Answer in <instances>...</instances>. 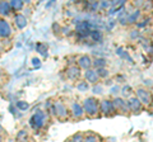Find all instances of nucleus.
I'll return each mask as SVG.
<instances>
[{"instance_id":"23","label":"nucleus","mask_w":153,"mask_h":142,"mask_svg":"<svg viewBox=\"0 0 153 142\" xmlns=\"http://www.w3.org/2000/svg\"><path fill=\"white\" fill-rule=\"evenodd\" d=\"M69 141L70 142H84V136L82 133H75L71 136V138Z\"/></svg>"},{"instance_id":"1","label":"nucleus","mask_w":153,"mask_h":142,"mask_svg":"<svg viewBox=\"0 0 153 142\" xmlns=\"http://www.w3.org/2000/svg\"><path fill=\"white\" fill-rule=\"evenodd\" d=\"M82 107L84 109V113H87L88 117L93 118L100 113V102L93 97H89V98L85 99V100L83 102Z\"/></svg>"},{"instance_id":"39","label":"nucleus","mask_w":153,"mask_h":142,"mask_svg":"<svg viewBox=\"0 0 153 142\" xmlns=\"http://www.w3.org/2000/svg\"><path fill=\"white\" fill-rule=\"evenodd\" d=\"M68 142H70V141H68Z\"/></svg>"},{"instance_id":"22","label":"nucleus","mask_w":153,"mask_h":142,"mask_svg":"<svg viewBox=\"0 0 153 142\" xmlns=\"http://www.w3.org/2000/svg\"><path fill=\"white\" fill-rule=\"evenodd\" d=\"M96 71H97V75H98V78H107L108 76V70L106 67H101V69H94Z\"/></svg>"},{"instance_id":"9","label":"nucleus","mask_w":153,"mask_h":142,"mask_svg":"<svg viewBox=\"0 0 153 142\" xmlns=\"http://www.w3.org/2000/svg\"><path fill=\"white\" fill-rule=\"evenodd\" d=\"M78 67L84 69V70L92 69V60H91V57L88 55H82L78 59Z\"/></svg>"},{"instance_id":"36","label":"nucleus","mask_w":153,"mask_h":142,"mask_svg":"<svg viewBox=\"0 0 153 142\" xmlns=\"http://www.w3.org/2000/svg\"><path fill=\"white\" fill-rule=\"evenodd\" d=\"M3 130V127H1V124H0V131H1Z\"/></svg>"},{"instance_id":"27","label":"nucleus","mask_w":153,"mask_h":142,"mask_svg":"<svg viewBox=\"0 0 153 142\" xmlns=\"http://www.w3.org/2000/svg\"><path fill=\"white\" fill-rule=\"evenodd\" d=\"M121 93H123L124 97H129V95L131 94V86H129V85H125V86H123Z\"/></svg>"},{"instance_id":"12","label":"nucleus","mask_w":153,"mask_h":142,"mask_svg":"<svg viewBox=\"0 0 153 142\" xmlns=\"http://www.w3.org/2000/svg\"><path fill=\"white\" fill-rule=\"evenodd\" d=\"M14 23H16L17 28H19V29H23V28L27 27V17L25 15V14H16L14 15Z\"/></svg>"},{"instance_id":"28","label":"nucleus","mask_w":153,"mask_h":142,"mask_svg":"<svg viewBox=\"0 0 153 142\" xmlns=\"http://www.w3.org/2000/svg\"><path fill=\"white\" fill-rule=\"evenodd\" d=\"M84 142H98V137L94 135H88L87 137H84Z\"/></svg>"},{"instance_id":"3","label":"nucleus","mask_w":153,"mask_h":142,"mask_svg":"<svg viewBox=\"0 0 153 142\" xmlns=\"http://www.w3.org/2000/svg\"><path fill=\"white\" fill-rule=\"evenodd\" d=\"M135 97L138 98L143 105H152V93L146 88H138L135 91Z\"/></svg>"},{"instance_id":"10","label":"nucleus","mask_w":153,"mask_h":142,"mask_svg":"<svg viewBox=\"0 0 153 142\" xmlns=\"http://www.w3.org/2000/svg\"><path fill=\"white\" fill-rule=\"evenodd\" d=\"M84 78L85 80H87L88 83H92V84H97L98 83V75H97V71H96L94 69H88V70H85V72H84Z\"/></svg>"},{"instance_id":"6","label":"nucleus","mask_w":153,"mask_h":142,"mask_svg":"<svg viewBox=\"0 0 153 142\" xmlns=\"http://www.w3.org/2000/svg\"><path fill=\"white\" fill-rule=\"evenodd\" d=\"M100 113H102L103 116H112L115 113V108H114V104L111 100H105L100 102Z\"/></svg>"},{"instance_id":"25","label":"nucleus","mask_w":153,"mask_h":142,"mask_svg":"<svg viewBox=\"0 0 153 142\" xmlns=\"http://www.w3.org/2000/svg\"><path fill=\"white\" fill-rule=\"evenodd\" d=\"M88 83L87 81H82V83H79L78 85H76V89H78L79 91H87L88 90Z\"/></svg>"},{"instance_id":"29","label":"nucleus","mask_w":153,"mask_h":142,"mask_svg":"<svg viewBox=\"0 0 153 142\" xmlns=\"http://www.w3.org/2000/svg\"><path fill=\"white\" fill-rule=\"evenodd\" d=\"M93 93L94 94H102V91H103V88L101 86V85H98V84H96L94 86H93Z\"/></svg>"},{"instance_id":"24","label":"nucleus","mask_w":153,"mask_h":142,"mask_svg":"<svg viewBox=\"0 0 153 142\" xmlns=\"http://www.w3.org/2000/svg\"><path fill=\"white\" fill-rule=\"evenodd\" d=\"M17 108L21 111H27L28 108H30V104L25 100H19V102H17Z\"/></svg>"},{"instance_id":"26","label":"nucleus","mask_w":153,"mask_h":142,"mask_svg":"<svg viewBox=\"0 0 153 142\" xmlns=\"http://www.w3.org/2000/svg\"><path fill=\"white\" fill-rule=\"evenodd\" d=\"M87 8L89 9V10L94 12V10H97V9L100 8V3H98V1H89V3L87 4Z\"/></svg>"},{"instance_id":"4","label":"nucleus","mask_w":153,"mask_h":142,"mask_svg":"<svg viewBox=\"0 0 153 142\" xmlns=\"http://www.w3.org/2000/svg\"><path fill=\"white\" fill-rule=\"evenodd\" d=\"M52 112H54V114L59 118V119H66L68 118V108H66V105L64 103L61 102H56L54 103V105H52Z\"/></svg>"},{"instance_id":"8","label":"nucleus","mask_w":153,"mask_h":142,"mask_svg":"<svg viewBox=\"0 0 153 142\" xmlns=\"http://www.w3.org/2000/svg\"><path fill=\"white\" fill-rule=\"evenodd\" d=\"M12 34L10 24L5 19H0V37L1 38H8Z\"/></svg>"},{"instance_id":"11","label":"nucleus","mask_w":153,"mask_h":142,"mask_svg":"<svg viewBox=\"0 0 153 142\" xmlns=\"http://www.w3.org/2000/svg\"><path fill=\"white\" fill-rule=\"evenodd\" d=\"M70 108H71V116H73L74 118H76V119H79V118H82L84 116V109H83L82 104L73 103Z\"/></svg>"},{"instance_id":"13","label":"nucleus","mask_w":153,"mask_h":142,"mask_svg":"<svg viewBox=\"0 0 153 142\" xmlns=\"http://www.w3.org/2000/svg\"><path fill=\"white\" fill-rule=\"evenodd\" d=\"M79 75H80V69L78 66H69V67L66 69V76L71 80L79 78Z\"/></svg>"},{"instance_id":"35","label":"nucleus","mask_w":153,"mask_h":142,"mask_svg":"<svg viewBox=\"0 0 153 142\" xmlns=\"http://www.w3.org/2000/svg\"><path fill=\"white\" fill-rule=\"evenodd\" d=\"M147 23H148V20H143L142 23H139V24H138V27H139V28H142V27H144V26L147 24Z\"/></svg>"},{"instance_id":"5","label":"nucleus","mask_w":153,"mask_h":142,"mask_svg":"<svg viewBox=\"0 0 153 142\" xmlns=\"http://www.w3.org/2000/svg\"><path fill=\"white\" fill-rule=\"evenodd\" d=\"M126 103L129 107V112H133L135 114H138V113H140L143 111V104L138 100L137 97H130L126 100Z\"/></svg>"},{"instance_id":"18","label":"nucleus","mask_w":153,"mask_h":142,"mask_svg":"<svg viewBox=\"0 0 153 142\" xmlns=\"http://www.w3.org/2000/svg\"><path fill=\"white\" fill-rule=\"evenodd\" d=\"M106 64H107V60L103 59V57H97V59H94V61H92V66H94L96 69L105 67Z\"/></svg>"},{"instance_id":"21","label":"nucleus","mask_w":153,"mask_h":142,"mask_svg":"<svg viewBox=\"0 0 153 142\" xmlns=\"http://www.w3.org/2000/svg\"><path fill=\"white\" fill-rule=\"evenodd\" d=\"M27 137H28V133H27V131L26 130H22V131H19L18 132V135H17V141L18 142H23V141H26L27 140Z\"/></svg>"},{"instance_id":"17","label":"nucleus","mask_w":153,"mask_h":142,"mask_svg":"<svg viewBox=\"0 0 153 142\" xmlns=\"http://www.w3.org/2000/svg\"><path fill=\"white\" fill-rule=\"evenodd\" d=\"M139 15H140V10H139V9H137V10H134L133 13L128 14V17H126V23H131V24H133V23H137Z\"/></svg>"},{"instance_id":"7","label":"nucleus","mask_w":153,"mask_h":142,"mask_svg":"<svg viewBox=\"0 0 153 142\" xmlns=\"http://www.w3.org/2000/svg\"><path fill=\"white\" fill-rule=\"evenodd\" d=\"M112 104H114L115 112H121V113H124V114L129 112L128 103H126V100H124L123 98H115L112 100Z\"/></svg>"},{"instance_id":"38","label":"nucleus","mask_w":153,"mask_h":142,"mask_svg":"<svg viewBox=\"0 0 153 142\" xmlns=\"http://www.w3.org/2000/svg\"><path fill=\"white\" fill-rule=\"evenodd\" d=\"M0 142H1V136H0Z\"/></svg>"},{"instance_id":"14","label":"nucleus","mask_w":153,"mask_h":142,"mask_svg":"<svg viewBox=\"0 0 153 142\" xmlns=\"http://www.w3.org/2000/svg\"><path fill=\"white\" fill-rule=\"evenodd\" d=\"M10 12H12V9H10V5H9L8 1H0V15L7 17Z\"/></svg>"},{"instance_id":"33","label":"nucleus","mask_w":153,"mask_h":142,"mask_svg":"<svg viewBox=\"0 0 153 142\" xmlns=\"http://www.w3.org/2000/svg\"><path fill=\"white\" fill-rule=\"evenodd\" d=\"M138 36H139V33H138V31H131V34H130L131 38H137Z\"/></svg>"},{"instance_id":"30","label":"nucleus","mask_w":153,"mask_h":142,"mask_svg":"<svg viewBox=\"0 0 153 142\" xmlns=\"http://www.w3.org/2000/svg\"><path fill=\"white\" fill-rule=\"evenodd\" d=\"M100 8H102V9L111 8V1H101L100 3Z\"/></svg>"},{"instance_id":"15","label":"nucleus","mask_w":153,"mask_h":142,"mask_svg":"<svg viewBox=\"0 0 153 142\" xmlns=\"http://www.w3.org/2000/svg\"><path fill=\"white\" fill-rule=\"evenodd\" d=\"M116 55L119 56V57L124 59V60H128L129 62H133V59L130 57V55H129L128 52L123 48V47H117V48H116Z\"/></svg>"},{"instance_id":"2","label":"nucleus","mask_w":153,"mask_h":142,"mask_svg":"<svg viewBox=\"0 0 153 142\" xmlns=\"http://www.w3.org/2000/svg\"><path fill=\"white\" fill-rule=\"evenodd\" d=\"M45 118H46V114H45V112H42V111H37L33 113V116L31 117V119H30V124L31 127L35 131H38V130H41L42 127H44L45 124Z\"/></svg>"},{"instance_id":"31","label":"nucleus","mask_w":153,"mask_h":142,"mask_svg":"<svg viewBox=\"0 0 153 142\" xmlns=\"http://www.w3.org/2000/svg\"><path fill=\"white\" fill-rule=\"evenodd\" d=\"M32 64H33V66H35V67H40V66H41V61H40V59L33 57V59H32Z\"/></svg>"},{"instance_id":"16","label":"nucleus","mask_w":153,"mask_h":142,"mask_svg":"<svg viewBox=\"0 0 153 142\" xmlns=\"http://www.w3.org/2000/svg\"><path fill=\"white\" fill-rule=\"evenodd\" d=\"M9 5H10L12 10L18 12V10H21V9H23V7H25V1H22V0H12V1L9 3Z\"/></svg>"},{"instance_id":"32","label":"nucleus","mask_w":153,"mask_h":142,"mask_svg":"<svg viewBox=\"0 0 153 142\" xmlns=\"http://www.w3.org/2000/svg\"><path fill=\"white\" fill-rule=\"evenodd\" d=\"M119 91H120V86H119V85H115V86L111 88V90H110L111 94H117Z\"/></svg>"},{"instance_id":"34","label":"nucleus","mask_w":153,"mask_h":142,"mask_svg":"<svg viewBox=\"0 0 153 142\" xmlns=\"http://www.w3.org/2000/svg\"><path fill=\"white\" fill-rule=\"evenodd\" d=\"M143 4H144V3H143V1H138V0H137V1H134V5H135V7H142Z\"/></svg>"},{"instance_id":"19","label":"nucleus","mask_w":153,"mask_h":142,"mask_svg":"<svg viewBox=\"0 0 153 142\" xmlns=\"http://www.w3.org/2000/svg\"><path fill=\"white\" fill-rule=\"evenodd\" d=\"M89 37L94 42H101L103 40V34H102V32H100V31H91Z\"/></svg>"},{"instance_id":"37","label":"nucleus","mask_w":153,"mask_h":142,"mask_svg":"<svg viewBox=\"0 0 153 142\" xmlns=\"http://www.w3.org/2000/svg\"><path fill=\"white\" fill-rule=\"evenodd\" d=\"M152 105H153V95H152Z\"/></svg>"},{"instance_id":"20","label":"nucleus","mask_w":153,"mask_h":142,"mask_svg":"<svg viewBox=\"0 0 153 142\" xmlns=\"http://www.w3.org/2000/svg\"><path fill=\"white\" fill-rule=\"evenodd\" d=\"M36 51L38 52V53H41L42 56L47 57V46L45 43H42V42H38V43L36 45Z\"/></svg>"}]
</instances>
